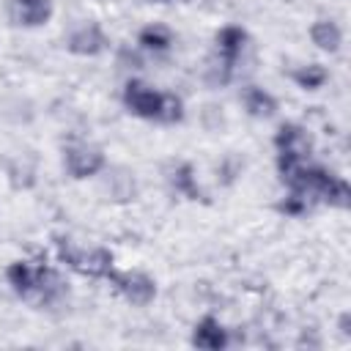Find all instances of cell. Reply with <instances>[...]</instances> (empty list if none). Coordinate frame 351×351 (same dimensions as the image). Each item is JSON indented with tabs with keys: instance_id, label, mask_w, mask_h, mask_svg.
<instances>
[{
	"instance_id": "6da1fadb",
	"label": "cell",
	"mask_w": 351,
	"mask_h": 351,
	"mask_svg": "<svg viewBox=\"0 0 351 351\" xmlns=\"http://www.w3.org/2000/svg\"><path fill=\"white\" fill-rule=\"evenodd\" d=\"M55 255H58V263L71 269L74 274L80 277H88V280H110V274L115 271V252L107 250V247H99V244H80L69 236H58L55 239Z\"/></svg>"
},
{
	"instance_id": "7a4b0ae2",
	"label": "cell",
	"mask_w": 351,
	"mask_h": 351,
	"mask_svg": "<svg viewBox=\"0 0 351 351\" xmlns=\"http://www.w3.org/2000/svg\"><path fill=\"white\" fill-rule=\"evenodd\" d=\"M60 165H63V173L71 181H90V178H99L104 173L110 159H107V151L99 143L77 137V140H69L60 148Z\"/></svg>"
},
{
	"instance_id": "3957f363",
	"label": "cell",
	"mask_w": 351,
	"mask_h": 351,
	"mask_svg": "<svg viewBox=\"0 0 351 351\" xmlns=\"http://www.w3.org/2000/svg\"><path fill=\"white\" fill-rule=\"evenodd\" d=\"M107 282L132 307H151L159 296V282L145 269H118L115 266V271L110 274Z\"/></svg>"
},
{
	"instance_id": "277c9868",
	"label": "cell",
	"mask_w": 351,
	"mask_h": 351,
	"mask_svg": "<svg viewBox=\"0 0 351 351\" xmlns=\"http://www.w3.org/2000/svg\"><path fill=\"white\" fill-rule=\"evenodd\" d=\"M110 47H112V38L96 19H82L71 25L69 33L63 36V49L74 58H99L110 52Z\"/></svg>"
},
{
	"instance_id": "5b68a950",
	"label": "cell",
	"mask_w": 351,
	"mask_h": 351,
	"mask_svg": "<svg viewBox=\"0 0 351 351\" xmlns=\"http://www.w3.org/2000/svg\"><path fill=\"white\" fill-rule=\"evenodd\" d=\"M159 96L162 90L156 85H151L143 77H129L121 88V104L129 115L140 118V121H154L156 118V107H159Z\"/></svg>"
},
{
	"instance_id": "8992f818",
	"label": "cell",
	"mask_w": 351,
	"mask_h": 351,
	"mask_svg": "<svg viewBox=\"0 0 351 351\" xmlns=\"http://www.w3.org/2000/svg\"><path fill=\"white\" fill-rule=\"evenodd\" d=\"M5 16L14 27L22 30H38L52 22L55 16V0H8Z\"/></svg>"
},
{
	"instance_id": "52a82bcc",
	"label": "cell",
	"mask_w": 351,
	"mask_h": 351,
	"mask_svg": "<svg viewBox=\"0 0 351 351\" xmlns=\"http://www.w3.org/2000/svg\"><path fill=\"white\" fill-rule=\"evenodd\" d=\"M271 145H274V154H293L307 159H313V151H315L313 132L299 121H282L271 134Z\"/></svg>"
},
{
	"instance_id": "ba28073f",
	"label": "cell",
	"mask_w": 351,
	"mask_h": 351,
	"mask_svg": "<svg viewBox=\"0 0 351 351\" xmlns=\"http://www.w3.org/2000/svg\"><path fill=\"white\" fill-rule=\"evenodd\" d=\"M189 343L195 348H203V351H225L233 343V337H230V329L214 313H206L192 324Z\"/></svg>"
},
{
	"instance_id": "9c48e42d",
	"label": "cell",
	"mask_w": 351,
	"mask_h": 351,
	"mask_svg": "<svg viewBox=\"0 0 351 351\" xmlns=\"http://www.w3.org/2000/svg\"><path fill=\"white\" fill-rule=\"evenodd\" d=\"M239 104H241V110H244L252 121H271V118L277 115V110H280L277 96H274L269 88L255 85V82L241 85V90H239Z\"/></svg>"
},
{
	"instance_id": "30bf717a",
	"label": "cell",
	"mask_w": 351,
	"mask_h": 351,
	"mask_svg": "<svg viewBox=\"0 0 351 351\" xmlns=\"http://www.w3.org/2000/svg\"><path fill=\"white\" fill-rule=\"evenodd\" d=\"M69 299V282L63 277L60 269H55L52 263H41L38 269V291L33 296V302L38 307H60Z\"/></svg>"
},
{
	"instance_id": "8fae6325",
	"label": "cell",
	"mask_w": 351,
	"mask_h": 351,
	"mask_svg": "<svg viewBox=\"0 0 351 351\" xmlns=\"http://www.w3.org/2000/svg\"><path fill=\"white\" fill-rule=\"evenodd\" d=\"M38 269H41V263H36V261H30V258H16V261H11V263L5 266V282H8V288H11L19 299L33 302V296H36V291H38Z\"/></svg>"
},
{
	"instance_id": "7c38bea8",
	"label": "cell",
	"mask_w": 351,
	"mask_h": 351,
	"mask_svg": "<svg viewBox=\"0 0 351 351\" xmlns=\"http://www.w3.org/2000/svg\"><path fill=\"white\" fill-rule=\"evenodd\" d=\"M134 47L143 52V55H151V58H165L167 52H173L176 47V33L170 25L165 22H148L137 30V38H134Z\"/></svg>"
},
{
	"instance_id": "4fadbf2b",
	"label": "cell",
	"mask_w": 351,
	"mask_h": 351,
	"mask_svg": "<svg viewBox=\"0 0 351 351\" xmlns=\"http://www.w3.org/2000/svg\"><path fill=\"white\" fill-rule=\"evenodd\" d=\"M307 38L310 44L324 52V55H337L343 49V41H346V33H343V25L335 19V16H315L307 27Z\"/></svg>"
},
{
	"instance_id": "5bb4252c",
	"label": "cell",
	"mask_w": 351,
	"mask_h": 351,
	"mask_svg": "<svg viewBox=\"0 0 351 351\" xmlns=\"http://www.w3.org/2000/svg\"><path fill=\"white\" fill-rule=\"evenodd\" d=\"M99 178H101V192L107 195L104 200H110V203H132L137 197V178H134L132 170L107 165Z\"/></svg>"
},
{
	"instance_id": "9a60e30c",
	"label": "cell",
	"mask_w": 351,
	"mask_h": 351,
	"mask_svg": "<svg viewBox=\"0 0 351 351\" xmlns=\"http://www.w3.org/2000/svg\"><path fill=\"white\" fill-rule=\"evenodd\" d=\"M250 41L252 38H250L247 27H241L236 22H228L214 33V52L228 58V60H233V63H239L244 58V52L250 49Z\"/></svg>"
},
{
	"instance_id": "2e32d148",
	"label": "cell",
	"mask_w": 351,
	"mask_h": 351,
	"mask_svg": "<svg viewBox=\"0 0 351 351\" xmlns=\"http://www.w3.org/2000/svg\"><path fill=\"white\" fill-rule=\"evenodd\" d=\"M288 77H291V82H293L299 90H304V93H318V90L326 88V82L332 80L329 69H326L324 63H318V60L293 66V69L288 71Z\"/></svg>"
},
{
	"instance_id": "e0dca14e",
	"label": "cell",
	"mask_w": 351,
	"mask_h": 351,
	"mask_svg": "<svg viewBox=\"0 0 351 351\" xmlns=\"http://www.w3.org/2000/svg\"><path fill=\"white\" fill-rule=\"evenodd\" d=\"M318 206H329V208H337V211H346L351 206V186L346 181V176L329 170L321 189H318Z\"/></svg>"
},
{
	"instance_id": "ac0fdd59",
	"label": "cell",
	"mask_w": 351,
	"mask_h": 351,
	"mask_svg": "<svg viewBox=\"0 0 351 351\" xmlns=\"http://www.w3.org/2000/svg\"><path fill=\"white\" fill-rule=\"evenodd\" d=\"M167 184H170V189H173L176 195H181V197H186V200H197V197L203 195L192 162H173L170 170H167Z\"/></svg>"
},
{
	"instance_id": "d6986e66",
	"label": "cell",
	"mask_w": 351,
	"mask_h": 351,
	"mask_svg": "<svg viewBox=\"0 0 351 351\" xmlns=\"http://www.w3.org/2000/svg\"><path fill=\"white\" fill-rule=\"evenodd\" d=\"M236 66H239V63H233V60H228V58L211 52V55L206 58V63H203V82H206L208 88H225V85L233 82Z\"/></svg>"
},
{
	"instance_id": "ffe728a7",
	"label": "cell",
	"mask_w": 351,
	"mask_h": 351,
	"mask_svg": "<svg viewBox=\"0 0 351 351\" xmlns=\"http://www.w3.org/2000/svg\"><path fill=\"white\" fill-rule=\"evenodd\" d=\"M315 206H318V203H315L307 192H302V189H285L282 197L274 203V208H277L282 217H288V219H302V217H307Z\"/></svg>"
},
{
	"instance_id": "44dd1931",
	"label": "cell",
	"mask_w": 351,
	"mask_h": 351,
	"mask_svg": "<svg viewBox=\"0 0 351 351\" xmlns=\"http://www.w3.org/2000/svg\"><path fill=\"white\" fill-rule=\"evenodd\" d=\"M184 121H186V104H184V99H181L178 93H173V90H162L154 123L178 126V123H184Z\"/></svg>"
},
{
	"instance_id": "7402d4cb",
	"label": "cell",
	"mask_w": 351,
	"mask_h": 351,
	"mask_svg": "<svg viewBox=\"0 0 351 351\" xmlns=\"http://www.w3.org/2000/svg\"><path fill=\"white\" fill-rule=\"evenodd\" d=\"M340 335H343V337H348V335H351V329H348V313H343V315H340Z\"/></svg>"
},
{
	"instance_id": "603a6c76",
	"label": "cell",
	"mask_w": 351,
	"mask_h": 351,
	"mask_svg": "<svg viewBox=\"0 0 351 351\" xmlns=\"http://www.w3.org/2000/svg\"><path fill=\"white\" fill-rule=\"evenodd\" d=\"M145 3H154V5H167V3H189V0H145Z\"/></svg>"
}]
</instances>
